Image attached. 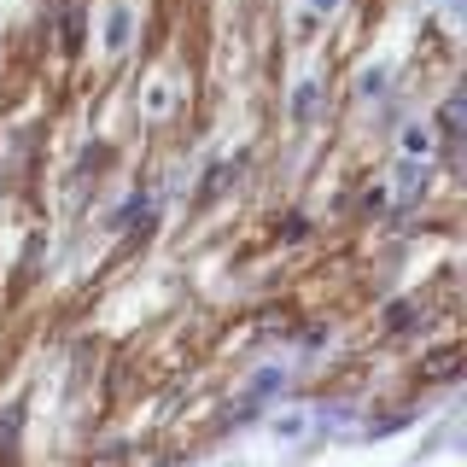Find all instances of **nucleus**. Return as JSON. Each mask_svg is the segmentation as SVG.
I'll return each mask as SVG.
<instances>
[{"label": "nucleus", "mask_w": 467, "mask_h": 467, "mask_svg": "<svg viewBox=\"0 0 467 467\" xmlns=\"http://www.w3.org/2000/svg\"><path fill=\"white\" fill-rule=\"evenodd\" d=\"M403 152H409V158L427 152V129H409V135H403Z\"/></svg>", "instance_id": "5"}, {"label": "nucleus", "mask_w": 467, "mask_h": 467, "mask_svg": "<svg viewBox=\"0 0 467 467\" xmlns=\"http://www.w3.org/2000/svg\"><path fill=\"white\" fill-rule=\"evenodd\" d=\"M123 41H129V12L117 6V12H111V24H106V47L117 53V47H123Z\"/></svg>", "instance_id": "3"}, {"label": "nucleus", "mask_w": 467, "mask_h": 467, "mask_svg": "<svg viewBox=\"0 0 467 467\" xmlns=\"http://www.w3.org/2000/svg\"><path fill=\"white\" fill-rule=\"evenodd\" d=\"M333 6H339V0H310V12H333Z\"/></svg>", "instance_id": "6"}, {"label": "nucleus", "mask_w": 467, "mask_h": 467, "mask_svg": "<svg viewBox=\"0 0 467 467\" xmlns=\"http://www.w3.org/2000/svg\"><path fill=\"white\" fill-rule=\"evenodd\" d=\"M409 321H415V310H409V304H391V310H386V327H391V333L409 327Z\"/></svg>", "instance_id": "4"}, {"label": "nucleus", "mask_w": 467, "mask_h": 467, "mask_svg": "<svg viewBox=\"0 0 467 467\" xmlns=\"http://www.w3.org/2000/svg\"><path fill=\"white\" fill-rule=\"evenodd\" d=\"M456 368H462V350L450 345V350H432V357L420 362V379H450Z\"/></svg>", "instance_id": "1"}, {"label": "nucleus", "mask_w": 467, "mask_h": 467, "mask_svg": "<svg viewBox=\"0 0 467 467\" xmlns=\"http://www.w3.org/2000/svg\"><path fill=\"white\" fill-rule=\"evenodd\" d=\"M292 117H298V123H310V117H316V82H304L298 94H292Z\"/></svg>", "instance_id": "2"}]
</instances>
